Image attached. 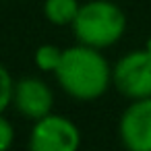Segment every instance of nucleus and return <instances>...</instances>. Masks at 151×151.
Wrapping results in <instances>:
<instances>
[{
	"instance_id": "10",
	"label": "nucleus",
	"mask_w": 151,
	"mask_h": 151,
	"mask_svg": "<svg viewBox=\"0 0 151 151\" xmlns=\"http://www.w3.org/2000/svg\"><path fill=\"white\" fill-rule=\"evenodd\" d=\"M15 143V126L4 114H0V151H6Z\"/></svg>"
},
{
	"instance_id": "6",
	"label": "nucleus",
	"mask_w": 151,
	"mask_h": 151,
	"mask_svg": "<svg viewBox=\"0 0 151 151\" xmlns=\"http://www.w3.org/2000/svg\"><path fill=\"white\" fill-rule=\"evenodd\" d=\"M15 110L27 120H40L48 116L54 108V93L44 79L23 77L15 83L13 95Z\"/></svg>"
},
{
	"instance_id": "7",
	"label": "nucleus",
	"mask_w": 151,
	"mask_h": 151,
	"mask_svg": "<svg viewBox=\"0 0 151 151\" xmlns=\"http://www.w3.org/2000/svg\"><path fill=\"white\" fill-rule=\"evenodd\" d=\"M79 0H44V17L56 27L73 25L79 15Z\"/></svg>"
},
{
	"instance_id": "5",
	"label": "nucleus",
	"mask_w": 151,
	"mask_h": 151,
	"mask_svg": "<svg viewBox=\"0 0 151 151\" xmlns=\"http://www.w3.org/2000/svg\"><path fill=\"white\" fill-rule=\"evenodd\" d=\"M118 137L130 151H151V97L130 99L118 120Z\"/></svg>"
},
{
	"instance_id": "9",
	"label": "nucleus",
	"mask_w": 151,
	"mask_h": 151,
	"mask_svg": "<svg viewBox=\"0 0 151 151\" xmlns=\"http://www.w3.org/2000/svg\"><path fill=\"white\" fill-rule=\"evenodd\" d=\"M13 95H15L13 75L9 73L6 66L0 64V114H4L9 106H13Z\"/></svg>"
},
{
	"instance_id": "1",
	"label": "nucleus",
	"mask_w": 151,
	"mask_h": 151,
	"mask_svg": "<svg viewBox=\"0 0 151 151\" xmlns=\"http://www.w3.org/2000/svg\"><path fill=\"white\" fill-rule=\"evenodd\" d=\"M66 95L79 101L99 99L112 83V66L101 50L77 44L64 48L62 62L54 73Z\"/></svg>"
},
{
	"instance_id": "2",
	"label": "nucleus",
	"mask_w": 151,
	"mask_h": 151,
	"mask_svg": "<svg viewBox=\"0 0 151 151\" xmlns=\"http://www.w3.org/2000/svg\"><path fill=\"white\" fill-rule=\"evenodd\" d=\"M79 44L104 50L118 44L126 31V15L112 0H87L70 25Z\"/></svg>"
},
{
	"instance_id": "11",
	"label": "nucleus",
	"mask_w": 151,
	"mask_h": 151,
	"mask_svg": "<svg viewBox=\"0 0 151 151\" xmlns=\"http://www.w3.org/2000/svg\"><path fill=\"white\" fill-rule=\"evenodd\" d=\"M145 48H147V50H149V52H151V37H149V40H147V44H145Z\"/></svg>"
},
{
	"instance_id": "4",
	"label": "nucleus",
	"mask_w": 151,
	"mask_h": 151,
	"mask_svg": "<svg viewBox=\"0 0 151 151\" xmlns=\"http://www.w3.org/2000/svg\"><path fill=\"white\" fill-rule=\"evenodd\" d=\"M114 87L128 99L151 97V52L132 50L112 66Z\"/></svg>"
},
{
	"instance_id": "8",
	"label": "nucleus",
	"mask_w": 151,
	"mask_h": 151,
	"mask_svg": "<svg viewBox=\"0 0 151 151\" xmlns=\"http://www.w3.org/2000/svg\"><path fill=\"white\" fill-rule=\"evenodd\" d=\"M62 54H64L62 48H58L54 44H42L33 54V62L42 73H52L54 75L56 68L62 62Z\"/></svg>"
},
{
	"instance_id": "3",
	"label": "nucleus",
	"mask_w": 151,
	"mask_h": 151,
	"mask_svg": "<svg viewBox=\"0 0 151 151\" xmlns=\"http://www.w3.org/2000/svg\"><path fill=\"white\" fill-rule=\"evenodd\" d=\"M27 145L33 151H77L81 145V128L70 118L50 112L33 120Z\"/></svg>"
}]
</instances>
